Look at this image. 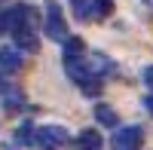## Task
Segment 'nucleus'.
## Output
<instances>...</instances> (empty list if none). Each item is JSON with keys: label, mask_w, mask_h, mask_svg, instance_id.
<instances>
[{"label": "nucleus", "mask_w": 153, "mask_h": 150, "mask_svg": "<svg viewBox=\"0 0 153 150\" xmlns=\"http://www.w3.org/2000/svg\"><path fill=\"white\" fill-rule=\"evenodd\" d=\"M95 120H98L104 129H117V126H120V117H117V110H113L110 104H98V107H95Z\"/></svg>", "instance_id": "obj_10"}, {"label": "nucleus", "mask_w": 153, "mask_h": 150, "mask_svg": "<svg viewBox=\"0 0 153 150\" xmlns=\"http://www.w3.org/2000/svg\"><path fill=\"white\" fill-rule=\"evenodd\" d=\"M22 65H25V58H22L19 46H3V49H0V68H3L6 74H19Z\"/></svg>", "instance_id": "obj_5"}, {"label": "nucleus", "mask_w": 153, "mask_h": 150, "mask_svg": "<svg viewBox=\"0 0 153 150\" xmlns=\"http://www.w3.org/2000/svg\"><path fill=\"white\" fill-rule=\"evenodd\" d=\"M34 141H37V126H34V123H22V126L16 129V144L28 147V144H34Z\"/></svg>", "instance_id": "obj_12"}, {"label": "nucleus", "mask_w": 153, "mask_h": 150, "mask_svg": "<svg viewBox=\"0 0 153 150\" xmlns=\"http://www.w3.org/2000/svg\"><path fill=\"white\" fill-rule=\"evenodd\" d=\"M144 107H147V114H150V117H153V92H150V95H147V98H144Z\"/></svg>", "instance_id": "obj_18"}, {"label": "nucleus", "mask_w": 153, "mask_h": 150, "mask_svg": "<svg viewBox=\"0 0 153 150\" xmlns=\"http://www.w3.org/2000/svg\"><path fill=\"white\" fill-rule=\"evenodd\" d=\"M144 83H147V89L153 92V65H150V68H144Z\"/></svg>", "instance_id": "obj_16"}, {"label": "nucleus", "mask_w": 153, "mask_h": 150, "mask_svg": "<svg viewBox=\"0 0 153 150\" xmlns=\"http://www.w3.org/2000/svg\"><path fill=\"white\" fill-rule=\"evenodd\" d=\"M3 22H6V31L16 34V31H22V28H28V25L37 22V12H34L28 3H12V6H6V12H3Z\"/></svg>", "instance_id": "obj_2"}, {"label": "nucleus", "mask_w": 153, "mask_h": 150, "mask_svg": "<svg viewBox=\"0 0 153 150\" xmlns=\"http://www.w3.org/2000/svg\"><path fill=\"white\" fill-rule=\"evenodd\" d=\"M74 16L80 22H89L92 19V0H74Z\"/></svg>", "instance_id": "obj_15"}, {"label": "nucleus", "mask_w": 153, "mask_h": 150, "mask_svg": "<svg viewBox=\"0 0 153 150\" xmlns=\"http://www.w3.org/2000/svg\"><path fill=\"white\" fill-rule=\"evenodd\" d=\"M0 34H6V22H3V9H0Z\"/></svg>", "instance_id": "obj_19"}, {"label": "nucleus", "mask_w": 153, "mask_h": 150, "mask_svg": "<svg viewBox=\"0 0 153 150\" xmlns=\"http://www.w3.org/2000/svg\"><path fill=\"white\" fill-rule=\"evenodd\" d=\"M12 37H16V46L22 49V52H37V49H40V37H37V31H34V25H28V28H22V31H16Z\"/></svg>", "instance_id": "obj_6"}, {"label": "nucleus", "mask_w": 153, "mask_h": 150, "mask_svg": "<svg viewBox=\"0 0 153 150\" xmlns=\"http://www.w3.org/2000/svg\"><path fill=\"white\" fill-rule=\"evenodd\" d=\"M43 34L55 43H65L68 40V25H65V12H61V3L49 0L46 3V12H43Z\"/></svg>", "instance_id": "obj_1"}, {"label": "nucleus", "mask_w": 153, "mask_h": 150, "mask_svg": "<svg viewBox=\"0 0 153 150\" xmlns=\"http://www.w3.org/2000/svg\"><path fill=\"white\" fill-rule=\"evenodd\" d=\"M76 86H80V89H83L86 95H98V92H101V77H95V74H89V77H86V80H80Z\"/></svg>", "instance_id": "obj_14"}, {"label": "nucleus", "mask_w": 153, "mask_h": 150, "mask_svg": "<svg viewBox=\"0 0 153 150\" xmlns=\"http://www.w3.org/2000/svg\"><path fill=\"white\" fill-rule=\"evenodd\" d=\"M37 141H40L43 147H49V150H55L61 144H68L71 135H68L65 126H40V129H37Z\"/></svg>", "instance_id": "obj_4"}, {"label": "nucleus", "mask_w": 153, "mask_h": 150, "mask_svg": "<svg viewBox=\"0 0 153 150\" xmlns=\"http://www.w3.org/2000/svg\"><path fill=\"white\" fill-rule=\"evenodd\" d=\"M144 3H147V6H150V9H153V0H144Z\"/></svg>", "instance_id": "obj_20"}, {"label": "nucleus", "mask_w": 153, "mask_h": 150, "mask_svg": "<svg viewBox=\"0 0 153 150\" xmlns=\"http://www.w3.org/2000/svg\"><path fill=\"white\" fill-rule=\"evenodd\" d=\"M89 71H92L95 77H104V74H113L117 68H113V61H110L107 55L95 52V55H89Z\"/></svg>", "instance_id": "obj_9"}, {"label": "nucleus", "mask_w": 153, "mask_h": 150, "mask_svg": "<svg viewBox=\"0 0 153 150\" xmlns=\"http://www.w3.org/2000/svg\"><path fill=\"white\" fill-rule=\"evenodd\" d=\"M0 3H6V0H0Z\"/></svg>", "instance_id": "obj_21"}, {"label": "nucleus", "mask_w": 153, "mask_h": 150, "mask_svg": "<svg viewBox=\"0 0 153 150\" xmlns=\"http://www.w3.org/2000/svg\"><path fill=\"white\" fill-rule=\"evenodd\" d=\"M74 144H76V150H101V135L95 129H83Z\"/></svg>", "instance_id": "obj_8"}, {"label": "nucleus", "mask_w": 153, "mask_h": 150, "mask_svg": "<svg viewBox=\"0 0 153 150\" xmlns=\"http://www.w3.org/2000/svg\"><path fill=\"white\" fill-rule=\"evenodd\" d=\"M3 95V110L6 114H19V110H25V95H22V89H9L6 92H0Z\"/></svg>", "instance_id": "obj_7"}, {"label": "nucleus", "mask_w": 153, "mask_h": 150, "mask_svg": "<svg viewBox=\"0 0 153 150\" xmlns=\"http://www.w3.org/2000/svg\"><path fill=\"white\" fill-rule=\"evenodd\" d=\"M113 16V0H92V19Z\"/></svg>", "instance_id": "obj_13"}, {"label": "nucleus", "mask_w": 153, "mask_h": 150, "mask_svg": "<svg viewBox=\"0 0 153 150\" xmlns=\"http://www.w3.org/2000/svg\"><path fill=\"white\" fill-rule=\"evenodd\" d=\"M46 150H49V147H46Z\"/></svg>", "instance_id": "obj_22"}, {"label": "nucleus", "mask_w": 153, "mask_h": 150, "mask_svg": "<svg viewBox=\"0 0 153 150\" xmlns=\"http://www.w3.org/2000/svg\"><path fill=\"white\" fill-rule=\"evenodd\" d=\"M61 52H65V61H71V58H83L86 43L80 40V37H68V40L61 43Z\"/></svg>", "instance_id": "obj_11"}, {"label": "nucleus", "mask_w": 153, "mask_h": 150, "mask_svg": "<svg viewBox=\"0 0 153 150\" xmlns=\"http://www.w3.org/2000/svg\"><path fill=\"white\" fill-rule=\"evenodd\" d=\"M6 89H9V83H6V71L0 68V92H6Z\"/></svg>", "instance_id": "obj_17"}, {"label": "nucleus", "mask_w": 153, "mask_h": 150, "mask_svg": "<svg viewBox=\"0 0 153 150\" xmlns=\"http://www.w3.org/2000/svg\"><path fill=\"white\" fill-rule=\"evenodd\" d=\"M141 141H144L141 126H126V129H117V135H113V150H138Z\"/></svg>", "instance_id": "obj_3"}]
</instances>
